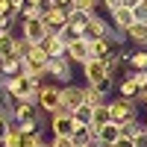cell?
Returning <instances> with one entry per match:
<instances>
[{
	"instance_id": "1",
	"label": "cell",
	"mask_w": 147,
	"mask_h": 147,
	"mask_svg": "<svg viewBox=\"0 0 147 147\" xmlns=\"http://www.w3.org/2000/svg\"><path fill=\"white\" fill-rule=\"evenodd\" d=\"M47 65H50V56L35 44L32 53L24 59V74H27V77H35V80H44L47 77Z\"/></svg>"
},
{
	"instance_id": "2",
	"label": "cell",
	"mask_w": 147,
	"mask_h": 147,
	"mask_svg": "<svg viewBox=\"0 0 147 147\" xmlns=\"http://www.w3.org/2000/svg\"><path fill=\"white\" fill-rule=\"evenodd\" d=\"M109 106V118L115 124H129V121L138 118V109H136V100H127V97H118V100L106 103Z\"/></svg>"
},
{
	"instance_id": "3",
	"label": "cell",
	"mask_w": 147,
	"mask_h": 147,
	"mask_svg": "<svg viewBox=\"0 0 147 147\" xmlns=\"http://www.w3.org/2000/svg\"><path fill=\"white\" fill-rule=\"evenodd\" d=\"M50 127H53V136H77L80 132L77 121H74V115L68 109H56L50 115Z\"/></svg>"
},
{
	"instance_id": "4",
	"label": "cell",
	"mask_w": 147,
	"mask_h": 147,
	"mask_svg": "<svg viewBox=\"0 0 147 147\" xmlns=\"http://www.w3.org/2000/svg\"><path fill=\"white\" fill-rule=\"evenodd\" d=\"M38 106H41V112L47 115H53L59 106H62V85H41L38 88Z\"/></svg>"
},
{
	"instance_id": "5",
	"label": "cell",
	"mask_w": 147,
	"mask_h": 147,
	"mask_svg": "<svg viewBox=\"0 0 147 147\" xmlns=\"http://www.w3.org/2000/svg\"><path fill=\"white\" fill-rule=\"evenodd\" d=\"M21 35L27 41H32V44H41L50 32H47V27H44L41 18H32V21H21Z\"/></svg>"
},
{
	"instance_id": "6",
	"label": "cell",
	"mask_w": 147,
	"mask_h": 147,
	"mask_svg": "<svg viewBox=\"0 0 147 147\" xmlns=\"http://www.w3.org/2000/svg\"><path fill=\"white\" fill-rule=\"evenodd\" d=\"M41 21H44V27H47V32H59L68 24V6H50L41 15Z\"/></svg>"
},
{
	"instance_id": "7",
	"label": "cell",
	"mask_w": 147,
	"mask_h": 147,
	"mask_svg": "<svg viewBox=\"0 0 147 147\" xmlns=\"http://www.w3.org/2000/svg\"><path fill=\"white\" fill-rule=\"evenodd\" d=\"M82 74H85V82H88V85H100L109 77L103 59H85V62H82Z\"/></svg>"
},
{
	"instance_id": "8",
	"label": "cell",
	"mask_w": 147,
	"mask_h": 147,
	"mask_svg": "<svg viewBox=\"0 0 147 147\" xmlns=\"http://www.w3.org/2000/svg\"><path fill=\"white\" fill-rule=\"evenodd\" d=\"M47 74H50L56 82L71 85V59H68V56H56V59H50V65H47Z\"/></svg>"
},
{
	"instance_id": "9",
	"label": "cell",
	"mask_w": 147,
	"mask_h": 147,
	"mask_svg": "<svg viewBox=\"0 0 147 147\" xmlns=\"http://www.w3.org/2000/svg\"><path fill=\"white\" fill-rule=\"evenodd\" d=\"M85 103V88H80V85H62V106L59 109H68V112H74L77 106Z\"/></svg>"
},
{
	"instance_id": "10",
	"label": "cell",
	"mask_w": 147,
	"mask_h": 147,
	"mask_svg": "<svg viewBox=\"0 0 147 147\" xmlns=\"http://www.w3.org/2000/svg\"><path fill=\"white\" fill-rule=\"evenodd\" d=\"M121 136H124V127L115 124V121H106L103 127H97V141H100L103 147H112Z\"/></svg>"
},
{
	"instance_id": "11",
	"label": "cell",
	"mask_w": 147,
	"mask_h": 147,
	"mask_svg": "<svg viewBox=\"0 0 147 147\" xmlns=\"http://www.w3.org/2000/svg\"><path fill=\"white\" fill-rule=\"evenodd\" d=\"M94 15H97V12H82V9H71V6H68V24H71V27L77 30L80 35L85 32V27L91 24Z\"/></svg>"
},
{
	"instance_id": "12",
	"label": "cell",
	"mask_w": 147,
	"mask_h": 147,
	"mask_svg": "<svg viewBox=\"0 0 147 147\" xmlns=\"http://www.w3.org/2000/svg\"><path fill=\"white\" fill-rule=\"evenodd\" d=\"M38 47H41V50H44L47 56H50V59H56V56H65V53H68V44H65L62 38H59L56 32H50V35H47V38H44Z\"/></svg>"
},
{
	"instance_id": "13",
	"label": "cell",
	"mask_w": 147,
	"mask_h": 147,
	"mask_svg": "<svg viewBox=\"0 0 147 147\" xmlns=\"http://www.w3.org/2000/svg\"><path fill=\"white\" fill-rule=\"evenodd\" d=\"M65 56L71 59V62H80V65H82L85 59H91V53H88V41H85V38H77V41H71Z\"/></svg>"
},
{
	"instance_id": "14",
	"label": "cell",
	"mask_w": 147,
	"mask_h": 147,
	"mask_svg": "<svg viewBox=\"0 0 147 147\" xmlns=\"http://www.w3.org/2000/svg\"><path fill=\"white\" fill-rule=\"evenodd\" d=\"M132 24H136V18H132V9H129V6H121V9L112 12V27H115V30L127 32Z\"/></svg>"
},
{
	"instance_id": "15",
	"label": "cell",
	"mask_w": 147,
	"mask_h": 147,
	"mask_svg": "<svg viewBox=\"0 0 147 147\" xmlns=\"http://www.w3.org/2000/svg\"><path fill=\"white\" fill-rule=\"evenodd\" d=\"M106 30H109V24H106L100 15H94V18H91V24L85 27L82 38H85V41H94V38H106Z\"/></svg>"
},
{
	"instance_id": "16",
	"label": "cell",
	"mask_w": 147,
	"mask_h": 147,
	"mask_svg": "<svg viewBox=\"0 0 147 147\" xmlns=\"http://www.w3.org/2000/svg\"><path fill=\"white\" fill-rule=\"evenodd\" d=\"M74 121H77V127H80V132L85 129V127H88L91 124V118H94V106H88V103H82V106H77V109H74Z\"/></svg>"
},
{
	"instance_id": "17",
	"label": "cell",
	"mask_w": 147,
	"mask_h": 147,
	"mask_svg": "<svg viewBox=\"0 0 147 147\" xmlns=\"http://www.w3.org/2000/svg\"><path fill=\"white\" fill-rule=\"evenodd\" d=\"M112 41L109 38H94V41H88V53H91V59H103V56H109L112 53Z\"/></svg>"
},
{
	"instance_id": "18",
	"label": "cell",
	"mask_w": 147,
	"mask_h": 147,
	"mask_svg": "<svg viewBox=\"0 0 147 147\" xmlns=\"http://www.w3.org/2000/svg\"><path fill=\"white\" fill-rule=\"evenodd\" d=\"M24 71V59L18 56H9V59H0V74H6V77H15V74Z\"/></svg>"
},
{
	"instance_id": "19",
	"label": "cell",
	"mask_w": 147,
	"mask_h": 147,
	"mask_svg": "<svg viewBox=\"0 0 147 147\" xmlns=\"http://www.w3.org/2000/svg\"><path fill=\"white\" fill-rule=\"evenodd\" d=\"M9 56H15V35L6 30L0 32V59H9Z\"/></svg>"
},
{
	"instance_id": "20",
	"label": "cell",
	"mask_w": 147,
	"mask_h": 147,
	"mask_svg": "<svg viewBox=\"0 0 147 147\" xmlns=\"http://www.w3.org/2000/svg\"><path fill=\"white\" fill-rule=\"evenodd\" d=\"M118 91H121V97H127V100H136V97H138V85H136V80H132L129 74H127V77L121 80Z\"/></svg>"
},
{
	"instance_id": "21",
	"label": "cell",
	"mask_w": 147,
	"mask_h": 147,
	"mask_svg": "<svg viewBox=\"0 0 147 147\" xmlns=\"http://www.w3.org/2000/svg\"><path fill=\"white\" fill-rule=\"evenodd\" d=\"M127 38H132L136 44L147 47V24H132V27L127 30Z\"/></svg>"
},
{
	"instance_id": "22",
	"label": "cell",
	"mask_w": 147,
	"mask_h": 147,
	"mask_svg": "<svg viewBox=\"0 0 147 147\" xmlns=\"http://www.w3.org/2000/svg\"><path fill=\"white\" fill-rule=\"evenodd\" d=\"M30 118H35V109L30 103H15L12 106V121H30Z\"/></svg>"
},
{
	"instance_id": "23",
	"label": "cell",
	"mask_w": 147,
	"mask_h": 147,
	"mask_svg": "<svg viewBox=\"0 0 147 147\" xmlns=\"http://www.w3.org/2000/svg\"><path fill=\"white\" fill-rule=\"evenodd\" d=\"M21 129H18V121H12V127L6 132V138H3V147H21Z\"/></svg>"
},
{
	"instance_id": "24",
	"label": "cell",
	"mask_w": 147,
	"mask_h": 147,
	"mask_svg": "<svg viewBox=\"0 0 147 147\" xmlns=\"http://www.w3.org/2000/svg\"><path fill=\"white\" fill-rule=\"evenodd\" d=\"M106 121H112V118H109V106H106V103H100V106H94V118H91V127L97 129V127H103Z\"/></svg>"
},
{
	"instance_id": "25",
	"label": "cell",
	"mask_w": 147,
	"mask_h": 147,
	"mask_svg": "<svg viewBox=\"0 0 147 147\" xmlns=\"http://www.w3.org/2000/svg\"><path fill=\"white\" fill-rule=\"evenodd\" d=\"M103 97H106V94L97 88V85H85V103H88V106H100Z\"/></svg>"
},
{
	"instance_id": "26",
	"label": "cell",
	"mask_w": 147,
	"mask_h": 147,
	"mask_svg": "<svg viewBox=\"0 0 147 147\" xmlns=\"http://www.w3.org/2000/svg\"><path fill=\"white\" fill-rule=\"evenodd\" d=\"M32 47H35V44L27 41V38L21 35V38H15V56H18V59H27V56L32 53Z\"/></svg>"
},
{
	"instance_id": "27",
	"label": "cell",
	"mask_w": 147,
	"mask_h": 147,
	"mask_svg": "<svg viewBox=\"0 0 147 147\" xmlns=\"http://www.w3.org/2000/svg\"><path fill=\"white\" fill-rule=\"evenodd\" d=\"M71 9H82V12H97L100 9V0H71Z\"/></svg>"
},
{
	"instance_id": "28",
	"label": "cell",
	"mask_w": 147,
	"mask_h": 147,
	"mask_svg": "<svg viewBox=\"0 0 147 147\" xmlns=\"http://www.w3.org/2000/svg\"><path fill=\"white\" fill-rule=\"evenodd\" d=\"M121 127H124V136H129V138H136V136H141V132H144V121H129V124H121Z\"/></svg>"
},
{
	"instance_id": "29",
	"label": "cell",
	"mask_w": 147,
	"mask_h": 147,
	"mask_svg": "<svg viewBox=\"0 0 147 147\" xmlns=\"http://www.w3.org/2000/svg\"><path fill=\"white\" fill-rule=\"evenodd\" d=\"M129 65L136 68V71H147V50H136L129 56Z\"/></svg>"
},
{
	"instance_id": "30",
	"label": "cell",
	"mask_w": 147,
	"mask_h": 147,
	"mask_svg": "<svg viewBox=\"0 0 147 147\" xmlns=\"http://www.w3.org/2000/svg\"><path fill=\"white\" fill-rule=\"evenodd\" d=\"M56 35H59V38H62L65 44H71V41H77V38H82V35H80L77 30H74V27H71V24H65V27H62V30H59Z\"/></svg>"
},
{
	"instance_id": "31",
	"label": "cell",
	"mask_w": 147,
	"mask_h": 147,
	"mask_svg": "<svg viewBox=\"0 0 147 147\" xmlns=\"http://www.w3.org/2000/svg\"><path fill=\"white\" fill-rule=\"evenodd\" d=\"M132 18H136V24H147V0L132 6Z\"/></svg>"
},
{
	"instance_id": "32",
	"label": "cell",
	"mask_w": 147,
	"mask_h": 147,
	"mask_svg": "<svg viewBox=\"0 0 147 147\" xmlns=\"http://www.w3.org/2000/svg\"><path fill=\"white\" fill-rule=\"evenodd\" d=\"M21 136H24V132H21ZM44 138H41V132H30V136H24L21 138V147H38Z\"/></svg>"
},
{
	"instance_id": "33",
	"label": "cell",
	"mask_w": 147,
	"mask_h": 147,
	"mask_svg": "<svg viewBox=\"0 0 147 147\" xmlns=\"http://www.w3.org/2000/svg\"><path fill=\"white\" fill-rule=\"evenodd\" d=\"M18 129L24 132V136H30V132H38V121L30 118V121H18Z\"/></svg>"
},
{
	"instance_id": "34",
	"label": "cell",
	"mask_w": 147,
	"mask_h": 147,
	"mask_svg": "<svg viewBox=\"0 0 147 147\" xmlns=\"http://www.w3.org/2000/svg\"><path fill=\"white\" fill-rule=\"evenodd\" d=\"M50 147H77V141H74V136H53Z\"/></svg>"
},
{
	"instance_id": "35",
	"label": "cell",
	"mask_w": 147,
	"mask_h": 147,
	"mask_svg": "<svg viewBox=\"0 0 147 147\" xmlns=\"http://www.w3.org/2000/svg\"><path fill=\"white\" fill-rule=\"evenodd\" d=\"M129 77L136 80V85H138V88H147V71H132Z\"/></svg>"
},
{
	"instance_id": "36",
	"label": "cell",
	"mask_w": 147,
	"mask_h": 147,
	"mask_svg": "<svg viewBox=\"0 0 147 147\" xmlns=\"http://www.w3.org/2000/svg\"><path fill=\"white\" fill-rule=\"evenodd\" d=\"M9 127H12V121H9V118H0V144H3V138H6Z\"/></svg>"
},
{
	"instance_id": "37",
	"label": "cell",
	"mask_w": 147,
	"mask_h": 147,
	"mask_svg": "<svg viewBox=\"0 0 147 147\" xmlns=\"http://www.w3.org/2000/svg\"><path fill=\"white\" fill-rule=\"evenodd\" d=\"M112 147H136V141H132L129 136H121V138H118V141H115Z\"/></svg>"
},
{
	"instance_id": "38",
	"label": "cell",
	"mask_w": 147,
	"mask_h": 147,
	"mask_svg": "<svg viewBox=\"0 0 147 147\" xmlns=\"http://www.w3.org/2000/svg\"><path fill=\"white\" fill-rule=\"evenodd\" d=\"M100 3H103L109 12H115V9H121V6H124V0H100Z\"/></svg>"
},
{
	"instance_id": "39",
	"label": "cell",
	"mask_w": 147,
	"mask_h": 147,
	"mask_svg": "<svg viewBox=\"0 0 147 147\" xmlns=\"http://www.w3.org/2000/svg\"><path fill=\"white\" fill-rule=\"evenodd\" d=\"M132 141H136V147H147V132H141V136H136Z\"/></svg>"
},
{
	"instance_id": "40",
	"label": "cell",
	"mask_w": 147,
	"mask_h": 147,
	"mask_svg": "<svg viewBox=\"0 0 147 147\" xmlns=\"http://www.w3.org/2000/svg\"><path fill=\"white\" fill-rule=\"evenodd\" d=\"M97 88H100V91H103V94H106V91H109V88H112V77H106V80H103V82H100V85H97Z\"/></svg>"
},
{
	"instance_id": "41",
	"label": "cell",
	"mask_w": 147,
	"mask_h": 147,
	"mask_svg": "<svg viewBox=\"0 0 147 147\" xmlns=\"http://www.w3.org/2000/svg\"><path fill=\"white\" fill-rule=\"evenodd\" d=\"M138 100L147 106V88H138V97H136V103H138Z\"/></svg>"
},
{
	"instance_id": "42",
	"label": "cell",
	"mask_w": 147,
	"mask_h": 147,
	"mask_svg": "<svg viewBox=\"0 0 147 147\" xmlns=\"http://www.w3.org/2000/svg\"><path fill=\"white\" fill-rule=\"evenodd\" d=\"M9 6H12L9 0H0V12H9Z\"/></svg>"
},
{
	"instance_id": "43",
	"label": "cell",
	"mask_w": 147,
	"mask_h": 147,
	"mask_svg": "<svg viewBox=\"0 0 147 147\" xmlns=\"http://www.w3.org/2000/svg\"><path fill=\"white\" fill-rule=\"evenodd\" d=\"M80 147H103L100 141H85V144H80Z\"/></svg>"
},
{
	"instance_id": "44",
	"label": "cell",
	"mask_w": 147,
	"mask_h": 147,
	"mask_svg": "<svg viewBox=\"0 0 147 147\" xmlns=\"http://www.w3.org/2000/svg\"><path fill=\"white\" fill-rule=\"evenodd\" d=\"M50 3H53V6H68L71 0H50Z\"/></svg>"
},
{
	"instance_id": "45",
	"label": "cell",
	"mask_w": 147,
	"mask_h": 147,
	"mask_svg": "<svg viewBox=\"0 0 147 147\" xmlns=\"http://www.w3.org/2000/svg\"><path fill=\"white\" fill-rule=\"evenodd\" d=\"M136 3H141V0H124V6H129V9L136 6Z\"/></svg>"
},
{
	"instance_id": "46",
	"label": "cell",
	"mask_w": 147,
	"mask_h": 147,
	"mask_svg": "<svg viewBox=\"0 0 147 147\" xmlns=\"http://www.w3.org/2000/svg\"><path fill=\"white\" fill-rule=\"evenodd\" d=\"M38 147H50V141H41V144H38Z\"/></svg>"
},
{
	"instance_id": "47",
	"label": "cell",
	"mask_w": 147,
	"mask_h": 147,
	"mask_svg": "<svg viewBox=\"0 0 147 147\" xmlns=\"http://www.w3.org/2000/svg\"><path fill=\"white\" fill-rule=\"evenodd\" d=\"M144 132H147V118H144Z\"/></svg>"
},
{
	"instance_id": "48",
	"label": "cell",
	"mask_w": 147,
	"mask_h": 147,
	"mask_svg": "<svg viewBox=\"0 0 147 147\" xmlns=\"http://www.w3.org/2000/svg\"><path fill=\"white\" fill-rule=\"evenodd\" d=\"M0 32H6V30H3V27H0Z\"/></svg>"
}]
</instances>
